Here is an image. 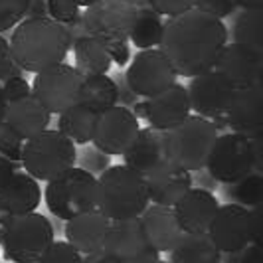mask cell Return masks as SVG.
I'll return each mask as SVG.
<instances>
[{
    "label": "cell",
    "mask_w": 263,
    "mask_h": 263,
    "mask_svg": "<svg viewBox=\"0 0 263 263\" xmlns=\"http://www.w3.org/2000/svg\"><path fill=\"white\" fill-rule=\"evenodd\" d=\"M214 69L220 71L226 79L232 81L236 89H246L261 83L263 53L241 46V44H226L218 55Z\"/></svg>",
    "instance_id": "cell-15"
},
{
    "label": "cell",
    "mask_w": 263,
    "mask_h": 263,
    "mask_svg": "<svg viewBox=\"0 0 263 263\" xmlns=\"http://www.w3.org/2000/svg\"><path fill=\"white\" fill-rule=\"evenodd\" d=\"M18 76H24V69L14 62L10 42L0 34V83L10 78H18Z\"/></svg>",
    "instance_id": "cell-38"
},
{
    "label": "cell",
    "mask_w": 263,
    "mask_h": 263,
    "mask_svg": "<svg viewBox=\"0 0 263 263\" xmlns=\"http://www.w3.org/2000/svg\"><path fill=\"white\" fill-rule=\"evenodd\" d=\"M76 164H79V168L95 176V174L105 172L111 166V158L89 143V145H81V148L76 151Z\"/></svg>",
    "instance_id": "cell-33"
},
{
    "label": "cell",
    "mask_w": 263,
    "mask_h": 263,
    "mask_svg": "<svg viewBox=\"0 0 263 263\" xmlns=\"http://www.w3.org/2000/svg\"><path fill=\"white\" fill-rule=\"evenodd\" d=\"M208 236L222 253H232L259 243V212L234 202L220 204L208 226Z\"/></svg>",
    "instance_id": "cell-8"
},
{
    "label": "cell",
    "mask_w": 263,
    "mask_h": 263,
    "mask_svg": "<svg viewBox=\"0 0 263 263\" xmlns=\"http://www.w3.org/2000/svg\"><path fill=\"white\" fill-rule=\"evenodd\" d=\"M157 263H171V261H162V259H158V261Z\"/></svg>",
    "instance_id": "cell-56"
},
{
    "label": "cell",
    "mask_w": 263,
    "mask_h": 263,
    "mask_svg": "<svg viewBox=\"0 0 263 263\" xmlns=\"http://www.w3.org/2000/svg\"><path fill=\"white\" fill-rule=\"evenodd\" d=\"M111 78H113L115 87H117V105H123V107H127V109H131L141 97H137L135 91L127 85V79H125V73H123V71H119V73L111 76Z\"/></svg>",
    "instance_id": "cell-42"
},
{
    "label": "cell",
    "mask_w": 263,
    "mask_h": 263,
    "mask_svg": "<svg viewBox=\"0 0 263 263\" xmlns=\"http://www.w3.org/2000/svg\"><path fill=\"white\" fill-rule=\"evenodd\" d=\"M263 95L261 85H253L246 89H237L232 103L226 111L228 129L232 133L255 139L263 135Z\"/></svg>",
    "instance_id": "cell-18"
},
{
    "label": "cell",
    "mask_w": 263,
    "mask_h": 263,
    "mask_svg": "<svg viewBox=\"0 0 263 263\" xmlns=\"http://www.w3.org/2000/svg\"><path fill=\"white\" fill-rule=\"evenodd\" d=\"M79 14L81 10L76 4V0H48V16L60 24L71 22Z\"/></svg>",
    "instance_id": "cell-37"
},
{
    "label": "cell",
    "mask_w": 263,
    "mask_h": 263,
    "mask_svg": "<svg viewBox=\"0 0 263 263\" xmlns=\"http://www.w3.org/2000/svg\"><path fill=\"white\" fill-rule=\"evenodd\" d=\"M22 148H24V139L2 121L0 123V155L10 158L12 162H20Z\"/></svg>",
    "instance_id": "cell-34"
},
{
    "label": "cell",
    "mask_w": 263,
    "mask_h": 263,
    "mask_svg": "<svg viewBox=\"0 0 263 263\" xmlns=\"http://www.w3.org/2000/svg\"><path fill=\"white\" fill-rule=\"evenodd\" d=\"M204 168L210 172L216 182L222 184L237 182L250 172H255L251 139L237 133L218 135Z\"/></svg>",
    "instance_id": "cell-10"
},
{
    "label": "cell",
    "mask_w": 263,
    "mask_h": 263,
    "mask_svg": "<svg viewBox=\"0 0 263 263\" xmlns=\"http://www.w3.org/2000/svg\"><path fill=\"white\" fill-rule=\"evenodd\" d=\"M220 263H222V261H220Z\"/></svg>",
    "instance_id": "cell-57"
},
{
    "label": "cell",
    "mask_w": 263,
    "mask_h": 263,
    "mask_svg": "<svg viewBox=\"0 0 263 263\" xmlns=\"http://www.w3.org/2000/svg\"><path fill=\"white\" fill-rule=\"evenodd\" d=\"M129 4H133L135 8H143V6H148V0H127Z\"/></svg>",
    "instance_id": "cell-53"
},
{
    "label": "cell",
    "mask_w": 263,
    "mask_h": 263,
    "mask_svg": "<svg viewBox=\"0 0 263 263\" xmlns=\"http://www.w3.org/2000/svg\"><path fill=\"white\" fill-rule=\"evenodd\" d=\"M141 222L151 248L157 250L158 253H168L184 234L172 208L168 206L148 204L146 210L141 214Z\"/></svg>",
    "instance_id": "cell-23"
},
{
    "label": "cell",
    "mask_w": 263,
    "mask_h": 263,
    "mask_svg": "<svg viewBox=\"0 0 263 263\" xmlns=\"http://www.w3.org/2000/svg\"><path fill=\"white\" fill-rule=\"evenodd\" d=\"M237 263H261V250L259 243H250L248 248L239 251V259Z\"/></svg>",
    "instance_id": "cell-48"
},
{
    "label": "cell",
    "mask_w": 263,
    "mask_h": 263,
    "mask_svg": "<svg viewBox=\"0 0 263 263\" xmlns=\"http://www.w3.org/2000/svg\"><path fill=\"white\" fill-rule=\"evenodd\" d=\"M111 220L99 210L85 212L76 218L67 220L66 224V241L71 243L79 253H91L103 248L107 230Z\"/></svg>",
    "instance_id": "cell-24"
},
{
    "label": "cell",
    "mask_w": 263,
    "mask_h": 263,
    "mask_svg": "<svg viewBox=\"0 0 263 263\" xmlns=\"http://www.w3.org/2000/svg\"><path fill=\"white\" fill-rule=\"evenodd\" d=\"M103 250L109 251L117 261H127V259L141 255L143 251L151 250L141 216L111 222L107 230Z\"/></svg>",
    "instance_id": "cell-20"
},
{
    "label": "cell",
    "mask_w": 263,
    "mask_h": 263,
    "mask_svg": "<svg viewBox=\"0 0 263 263\" xmlns=\"http://www.w3.org/2000/svg\"><path fill=\"white\" fill-rule=\"evenodd\" d=\"M76 151L78 146L58 129H44L24 141L20 162L32 178L48 182L76 166Z\"/></svg>",
    "instance_id": "cell-5"
},
{
    "label": "cell",
    "mask_w": 263,
    "mask_h": 263,
    "mask_svg": "<svg viewBox=\"0 0 263 263\" xmlns=\"http://www.w3.org/2000/svg\"><path fill=\"white\" fill-rule=\"evenodd\" d=\"M81 89L83 76L69 64H58L42 69L36 73L32 83V95L55 115L78 105L81 99Z\"/></svg>",
    "instance_id": "cell-9"
},
{
    "label": "cell",
    "mask_w": 263,
    "mask_h": 263,
    "mask_svg": "<svg viewBox=\"0 0 263 263\" xmlns=\"http://www.w3.org/2000/svg\"><path fill=\"white\" fill-rule=\"evenodd\" d=\"M151 204L143 174L127 164L109 166L97 178V210L111 222L139 218Z\"/></svg>",
    "instance_id": "cell-3"
},
{
    "label": "cell",
    "mask_w": 263,
    "mask_h": 263,
    "mask_svg": "<svg viewBox=\"0 0 263 263\" xmlns=\"http://www.w3.org/2000/svg\"><path fill=\"white\" fill-rule=\"evenodd\" d=\"M143 103H145V119L148 127L164 133L180 125L192 113L190 101H188V91L178 81L155 97L143 99Z\"/></svg>",
    "instance_id": "cell-16"
},
{
    "label": "cell",
    "mask_w": 263,
    "mask_h": 263,
    "mask_svg": "<svg viewBox=\"0 0 263 263\" xmlns=\"http://www.w3.org/2000/svg\"><path fill=\"white\" fill-rule=\"evenodd\" d=\"M4 107H6V101L2 97V89H0V123H2V117H4Z\"/></svg>",
    "instance_id": "cell-54"
},
{
    "label": "cell",
    "mask_w": 263,
    "mask_h": 263,
    "mask_svg": "<svg viewBox=\"0 0 263 263\" xmlns=\"http://www.w3.org/2000/svg\"><path fill=\"white\" fill-rule=\"evenodd\" d=\"M125 79L137 97L148 99L168 89L172 83H176L178 73L174 71L164 53L158 48H151V50H139L133 55L129 69L125 71Z\"/></svg>",
    "instance_id": "cell-12"
},
{
    "label": "cell",
    "mask_w": 263,
    "mask_h": 263,
    "mask_svg": "<svg viewBox=\"0 0 263 263\" xmlns=\"http://www.w3.org/2000/svg\"><path fill=\"white\" fill-rule=\"evenodd\" d=\"M14 172H18V162H12L10 158L0 155V190L10 182V178L14 176Z\"/></svg>",
    "instance_id": "cell-45"
},
{
    "label": "cell",
    "mask_w": 263,
    "mask_h": 263,
    "mask_svg": "<svg viewBox=\"0 0 263 263\" xmlns=\"http://www.w3.org/2000/svg\"><path fill=\"white\" fill-rule=\"evenodd\" d=\"M55 241L52 222L38 212L12 216L2 237V255L12 263H38L46 250Z\"/></svg>",
    "instance_id": "cell-6"
},
{
    "label": "cell",
    "mask_w": 263,
    "mask_h": 263,
    "mask_svg": "<svg viewBox=\"0 0 263 263\" xmlns=\"http://www.w3.org/2000/svg\"><path fill=\"white\" fill-rule=\"evenodd\" d=\"M10 52L14 62L30 73L64 64L69 52L66 26L52 18H24L14 28Z\"/></svg>",
    "instance_id": "cell-2"
},
{
    "label": "cell",
    "mask_w": 263,
    "mask_h": 263,
    "mask_svg": "<svg viewBox=\"0 0 263 263\" xmlns=\"http://www.w3.org/2000/svg\"><path fill=\"white\" fill-rule=\"evenodd\" d=\"M24 18H50L48 16V0H28Z\"/></svg>",
    "instance_id": "cell-46"
},
{
    "label": "cell",
    "mask_w": 263,
    "mask_h": 263,
    "mask_svg": "<svg viewBox=\"0 0 263 263\" xmlns=\"http://www.w3.org/2000/svg\"><path fill=\"white\" fill-rule=\"evenodd\" d=\"M0 89H2L4 101L10 103V101H16V99H22V97L30 95L32 93V85L22 76H18V78H10L6 79V81H2Z\"/></svg>",
    "instance_id": "cell-41"
},
{
    "label": "cell",
    "mask_w": 263,
    "mask_h": 263,
    "mask_svg": "<svg viewBox=\"0 0 263 263\" xmlns=\"http://www.w3.org/2000/svg\"><path fill=\"white\" fill-rule=\"evenodd\" d=\"M44 200L48 210L64 222L79 214L97 210V176L79 166H71L48 180Z\"/></svg>",
    "instance_id": "cell-4"
},
{
    "label": "cell",
    "mask_w": 263,
    "mask_h": 263,
    "mask_svg": "<svg viewBox=\"0 0 263 263\" xmlns=\"http://www.w3.org/2000/svg\"><path fill=\"white\" fill-rule=\"evenodd\" d=\"M10 222H12V216L4 210L2 204H0V241H2V237H4V234H6V230H8Z\"/></svg>",
    "instance_id": "cell-51"
},
{
    "label": "cell",
    "mask_w": 263,
    "mask_h": 263,
    "mask_svg": "<svg viewBox=\"0 0 263 263\" xmlns=\"http://www.w3.org/2000/svg\"><path fill=\"white\" fill-rule=\"evenodd\" d=\"M226 198L239 206H259L263 202V176L259 172H250L237 182L226 184Z\"/></svg>",
    "instance_id": "cell-32"
},
{
    "label": "cell",
    "mask_w": 263,
    "mask_h": 263,
    "mask_svg": "<svg viewBox=\"0 0 263 263\" xmlns=\"http://www.w3.org/2000/svg\"><path fill=\"white\" fill-rule=\"evenodd\" d=\"M129 40L139 50H151L157 48L162 40V20L151 6L137 8V18L131 28Z\"/></svg>",
    "instance_id": "cell-31"
},
{
    "label": "cell",
    "mask_w": 263,
    "mask_h": 263,
    "mask_svg": "<svg viewBox=\"0 0 263 263\" xmlns=\"http://www.w3.org/2000/svg\"><path fill=\"white\" fill-rule=\"evenodd\" d=\"M93 2H97V0H76V4H78L79 8H81V6H85V8H87V6H91Z\"/></svg>",
    "instance_id": "cell-55"
},
{
    "label": "cell",
    "mask_w": 263,
    "mask_h": 263,
    "mask_svg": "<svg viewBox=\"0 0 263 263\" xmlns=\"http://www.w3.org/2000/svg\"><path fill=\"white\" fill-rule=\"evenodd\" d=\"M139 129V119L131 109L113 105L97 115L91 145L109 157H121L137 139Z\"/></svg>",
    "instance_id": "cell-13"
},
{
    "label": "cell",
    "mask_w": 263,
    "mask_h": 263,
    "mask_svg": "<svg viewBox=\"0 0 263 263\" xmlns=\"http://www.w3.org/2000/svg\"><path fill=\"white\" fill-rule=\"evenodd\" d=\"M79 103L87 105L95 113H101L109 107L117 105V87L111 76H85Z\"/></svg>",
    "instance_id": "cell-29"
},
{
    "label": "cell",
    "mask_w": 263,
    "mask_h": 263,
    "mask_svg": "<svg viewBox=\"0 0 263 263\" xmlns=\"http://www.w3.org/2000/svg\"><path fill=\"white\" fill-rule=\"evenodd\" d=\"M194 8L222 20L226 16H232L236 12L237 4L236 0H194Z\"/></svg>",
    "instance_id": "cell-39"
},
{
    "label": "cell",
    "mask_w": 263,
    "mask_h": 263,
    "mask_svg": "<svg viewBox=\"0 0 263 263\" xmlns=\"http://www.w3.org/2000/svg\"><path fill=\"white\" fill-rule=\"evenodd\" d=\"M81 253H79L71 243L67 241H53L46 250V253L40 257L38 263H81Z\"/></svg>",
    "instance_id": "cell-35"
},
{
    "label": "cell",
    "mask_w": 263,
    "mask_h": 263,
    "mask_svg": "<svg viewBox=\"0 0 263 263\" xmlns=\"http://www.w3.org/2000/svg\"><path fill=\"white\" fill-rule=\"evenodd\" d=\"M81 263H119L109 251H105L103 248L97 251H91V253H85L81 257Z\"/></svg>",
    "instance_id": "cell-49"
},
{
    "label": "cell",
    "mask_w": 263,
    "mask_h": 263,
    "mask_svg": "<svg viewBox=\"0 0 263 263\" xmlns=\"http://www.w3.org/2000/svg\"><path fill=\"white\" fill-rule=\"evenodd\" d=\"M232 40L263 53V8H243L237 14L232 26Z\"/></svg>",
    "instance_id": "cell-30"
},
{
    "label": "cell",
    "mask_w": 263,
    "mask_h": 263,
    "mask_svg": "<svg viewBox=\"0 0 263 263\" xmlns=\"http://www.w3.org/2000/svg\"><path fill=\"white\" fill-rule=\"evenodd\" d=\"M64 26H66L67 40H69V50H71L73 42H78L81 36H85V34H87V32H85V26H83V18H81V14H79L78 18H73L71 22L64 24Z\"/></svg>",
    "instance_id": "cell-44"
},
{
    "label": "cell",
    "mask_w": 263,
    "mask_h": 263,
    "mask_svg": "<svg viewBox=\"0 0 263 263\" xmlns=\"http://www.w3.org/2000/svg\"><path fill=\"white\" fill-rule=\"evenodd\" d=\"M148 200L158 206H168L172 208L174 202L184 194L188 188H192V172L176 166L171 158L160 162L145 176Z\"/></svg>",
    "instance_id": "cell-19"
},
{
    "label": "cell",
    "mask_w": 263,
    "mask_h": 263,
    "mask_svg": "<svg viewBox=\"0 0 263 263\" xmlns=\"http://www.w3.org/2000/svg\"><path fill=\"white\" fill-rule=\"evenodd\" d=\"M71 50H73V58H76V66L73 67L78 69L83 78L85 76L107 73L111 69V66H113L107 48L99 40L89 36V34H85L78 42H73Z\"/></svg>",
    "instance_id": "cell-28"
},
{
    "label": "cell",
    "mask_w": 263,
    "mask_h": 263,
    "mask_svg": "<svg viewBox=\"0 0 263 263\" xmlns=\"http://www.w3.org/2000/svg\"><path fill=\"white\" fill-rule=\"evenodd\" d=\"M97 115L93 109L83 103L69 107L58 115V131L66 135L73 145H89L93 141Z\"/></svg>",
    "instance_id": "cell-27"
},
{
    "label": "cell",
    "mask_w": 263,
    "mask_h": 263,
    "mask_svg": "<svg viewBox=\"0 0 263 263\" xmlns=\"http://www.w3.org/2000/svg\"><path fill=\"white\" fill-rule=\"evenodd\" d=\"M236 4L241 8H263V0H236Z\"/></svg>",
    "instance_id": "cell-52"
},
{
    "label": "cell",
    "mask_w": 263,
    "mask_h": 263,
    "mask_svg": "<svg viewBox=\"0 0 263 263\" xmlns=\"http://www.w3.org/2000/svg\"><path fill=\"white\" fill-rule=\"evenodd\" d=\"M226 44L228 28L224 22L192 8L162 24L158 50L168 58L178 78H194L214 69Z\"/></svg>",
    "instance_id": "cell-1"
},
{
    "label": "cell",
    "mask_w": 263,
    "mask_h": 263,
    "mask_svg": "<svg viewBox=\"0 0 263 263\" xmlns=\"http://www.w3.org/2000/svg\"><path fill=\"white\" fill-rule=\"evenodd\" d=\"M148 6L160 16H178L194 8V0H148Z\"/></svg>",
    "instance_id": "cell-40"
},
{
    "label": "cell",
    "mask_w": 263,
    "mask_h": 263,
    "mask_svg": "<svg viewBox=\"0 0 263 263\" xmlns=\"http://www.w3.org/2000/svg\"><path fill=\"white\" fill-rule=\"evenodd\" d=\"M164 135L168 158L176 166L194 172L206 166L208 155L220 133L214 129L210 119L188 115L180 125H176Z\"/></svg>",
    "instance_id": "cell-7"
},
{
    "label": "cell",
    "mask_w": 263,
    "mask_h": 263,
    "mask_svg": "<svg viewBox=\"0 0 263 263\" xmlns=\"http://www.w3.org/2000/svg\"><path fill=\"white\" fill-rule=\"evenodd\" d=\"M107 52L111 55V62L117 64L119 67L127 66L129 60H131V48H129V42H111L105 44Z\"/></svg>",
    "instance_id": "cell-43"
},
{
    "label": "cell",
    "mask_w": 263,
    "mask_h": 263,
    "mask_svg": "<svg viewBox=\"0 0 263 263\" xmlns=\"http://www.w3.org/2000/svg\"><path fill=\"white\" fill-rule=\"evenodd\" d=\"M121 157L129 168L145 176L146 172H151L155 166H158L160 162H164L168 158V155H166V135H164V131H157L153 127L139 129L137 139Z\"/></svg>",
    "instance_id": "cell-21"
},
{
    "label": "cell",
    "mask_w": 263,
    "mask_h": 263,
    "mask_svg": "<svg viewBox=\"0 0 263 263\" xmlns=\"http://www.w3.org/2000/svg\"><path fill=\"white\" fill-rule=\"evenodd\" d=\"M85 32L103 46L111 42H129L137 18V8L127 0H97L81 12Z\"/></svg>",
    "instance_id": "cell-11"
},
{
    "label": "cell",
    "mask_w": 263,
    "mask_h": 263,
    "mask_svg": "<svg viewBox=\"0 0 263 263\" xmlns=\"http://www.w3.org/2000/svg\"><path fill=\"white\" fill-rule=\"evenodd\" d=\"M42 202V190L36 178L28 172H14L10 182L0 190V204L10 216L36 212Z\"/></svg>",
    "instance_id": "cell-25"
},
{
    "label": "cell",
    "mask_w": 263,
    "mask_h": 263,
    "mask_svg": "<svg viewBox=\"0 0 263 263\" xmlns=\"http://www.w3.org/2000/svg\"><path fill=\"white\" fill-rule=\"evenodd\" d=\"M192 184H198V188H204V190H216L218 182L212 178V174L206 168H200V171H194L192 174Z\"/></svg>",
    "instance_id": "cell-47"
},
{
    "label": "cell",
    "mask_w": 263,
    "mask_h": 263,
    "mask_svg": "<svg viewBox=\"0 0 263 263\" xmlns=\"http://www.w3.org/2000/svg\"><path fill=\"white\" fill-rule=\"evenodd\" d=\"M50 119H52V113L30 93L22 99L6 103L2 121L26 141L44 129H48Z\"/></svg>",
    "instance_id": "cell-22"
},
{
    "label": "cell",
    "mask_w": 263,
    "mask_h": 263,
    "mask_svg": "<svg viewBox=\"0 0 263 263\" xmlns=\"http://www.w3.org/2000/svg\"><path fill=\"white\" fill-rule=\"evenodd\" d=\"M186 91H188L190 111H194L204 119H214L226 115L237 89L220 71L210 69L190 78Z\"/></svg>",
    "instance_id": "cell-14"
},
{
    "label": "cell",
    "mask_w": 263,
    "mask_h": 263,
    "mask_svg": "<svg viewBox=\"0 0 263 263\" xmlns=\"http://www.w3.org/2000/svg\"><path fill=\"white\" fill-rule=\"evenodd\" d=\"M160 259V253L157 250H146L143 251L141 255H137V257H133V259H127V261H119V263H157Z\"/></svg>",
    "instance_id": "cell-50"
},
{
    "label": "cell",
    "mask_w": 263,
    "mask_h": 263,
    "mask_svg": "<svg viewBox=\"0 0 263 263\" xmlns=\"http://www.w3.org/2000/svg\"><path fill=\"white\" fill-rule=\"evenodd\" d=\"M171 263H220L222 251L216 248L208 232L182 234L171 251Z\"/></svg>",
    "instance_id": "cell-26"
},
{
    "label": "cell",
    "mask_w": 263,
    "mask_h": 263,
    "mask_svg": "<svg viewBox=\"0 0 263 263\" xmlns=\"http://www.w3.org/2000/svg\"><path fill=\"white\" fill-rule=\"evenodd\" d=\"M28 0H0V32L14 28L24 20Z\"/></svg>",
    "instance_id": "cell-36"
},
{
    "label": "cell",
    "mask_w": 263,
    "mask_h": 263,
    "mask_svg": "<svg viewBox=\"0 0 263 263\" xmlns=\"http://www.w3.org/2000/svg\"><path fill=\"white\" fill-rule=\"evenodd\" d=\"M220 202L214 192L192 186L174 202L172 212L184 234H200V232H208V226Z\"/></svg>",
    "instance_id": "cell-17"
}]
</instances>
